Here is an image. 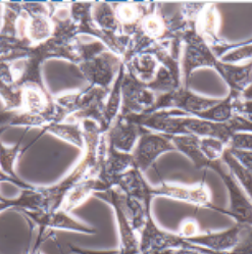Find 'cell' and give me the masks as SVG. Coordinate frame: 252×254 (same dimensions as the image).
Here are the masks:
<instances>
[{
	"label": "cell",
	"mask_w": 252,
	"mask_h": 254,
	"mask_svg": "<svg viewBox=\"0 0 252 254\" xmlns=\"http://www.w3.org/2000/svg\"><path fill=\"white\" fill-rule=\"evenodd\" d=\"M26 214L29 221L33 222L38 227V237L36 238L33 246L34 250H39V246L43 243L47 237L48 229L57 230H67L84 234H93L95 231L91 228L85 226L82 223L76 221L71 217L69 212L59 207L52 211L38 210V211H22Z\"/></svg>",
	"instance_id": "6da1fadb"
},
{
	"label": "cell",
	"mask_w": 252,
	"mask_h": 254,
	"mask_svg": "<svg viewBox=\"0 0 252 254\" xmlns=\"http://www.w3.org/2000/svg\"><path fill=\"white\" fill-rule=\"evenodd\" d=\"M172 149H175V146L170 136L156 134L143 128L136 146L131 151L133 166L140 172L146 171L161 153Z\"/></svg>",
	"instance_id": "7a4b0ae2"
},
{
	"label": "cell",
	"mask_w": 252,
	"mask_h": 254,
	"mask_svg": "<svg viewBox=\"0 0 252 254\" xmlns=\"http://www.w3.org/2000/svg\"><path fill=\"white\" fill-rule=\"evenodd\" d=\"M83 76L90 86H97L110 90V86L116 80V74L120 71L121 61L106 50L98 56L78 64Z\"/></svg>",
	"instance_id": "3957f363"
},
{
	"label": "cell",
	"mask_w": 252,
	"mask_h": 254,
	"mask_svg": "<svg viewBox=\"0 0 252 254\" xmlns=\"http://www.w3.org/2000/svg\"><path fill=\"white\" fill-rule=\"evenodd\" d=\"M95 196L111 203L116 210L121 237V250L119 251V254H140L139 235L133 229L124 211L122 204V191L117 187H112L105 191L95 193Z\"/></svg>",
	"instance_id": "277c9868"
},
{
	"label": "cell",
	"mask_w": 252,
	"mask_h": 254,
	"mask_svg": "<svg viewBox=\"0 0 252 254\" xmlns=\"http://www.w3.org/2000/svg\"><path fill=\"white\" fill-rule=\"evenodd\" d=\"M142 131L143 127L139 125L135 115L118 114L109 130L103 135L117 150L130 153Z\"/></svg>",
	"instance_id": "5b68a950"
},
{
	"label": "cell",
	"mask_w": 252,
	"mask_h": 254,
	"mask_svg": "<svg viewBox=\"0 0 252 254\" xmlns=\"http://www.w3.org/2000/svg\"><path fill=\"white\" fill-rule=\"evenodd\" d=\"M184 245L181 236L159 230L153 223L151 216L139 233L140 254H161Z\"/></svg>",
	"instance_id": "8992f818"
},
{
	"label": "cell",
	"mask_w": 252,
	"mask_h": 254,
	"mask_svg": "<svg viewBox=\"0 0 252 254\" xmlns=\"http://www.w3.org/2000/svg\"><path fill=\"white\" fill-rule=\"evenodd\" d=\"M28 51H15L0 58V97L4 102L5 111L21 110L23 106V89L16 85L11 61L25 58Z\"/></svg>",
	"instance_id": "52a82bcc"
},
{
	"label": "cell",
	"mask_w": 252,
	"mask_h": 254,
	"mask_svg": "<svg viewBox=\"0 0 252 254\" xmlns=\"http://www.w3.org/2000/svg\"><path fill=\"white\" fill-rule=\"evenodd\" d=\"M22 9L27 12V38L32 45L42 43L52 36L50 20V6L46 3H21Z\"/></svg>",
	"instance_id": "ba28073f"
},
{
	"label": "cell",
	"mask_w": 252,
	"mask_h": 254,
	"mask_svg": "<svg viewBox=\"0 0 252 254\" xmlns=\"http://www.w3.org/2000/svg\"><path fill=\"white\" fill-rule=\"evenodd\" d=\"M250 224L238 223L236 227L221 233L199 234L194 237L183 239L185 243L200 246L213 251H229L235 248L243 239V232Z\"/></svg>",
	"instance_id": "9c48e42d"
},
{
	"label": "cell",
	"mask_w": 252,
	"mask_h": 254,
	"mask_svg": "<svg viewBox=\"0 0 252 254\" xmlns=\"http://www.w3.org/2000/svg\"><path fill=\"white\" fill-rule=\"evenodd\" d=\"M149 192L151 196L163 195L173 197L189 203L197 204L199 206L210 205V192L204 183L193 187L163 183L156 188H150Z\"/></svg>",
	"instance_id": "30bf717a"
},
{
	"label": "cell",
	"mask_w": 252,
	"mask_h": 254,
	"mask_svg": "<svg viewBox=\"0 0 252 254\" xmlns=\"http://www.w3.org/2000/svg\"><path fill=\"white\" fill-rule=\"evenodd\" d=\"M107 189L110 188H107L97 176H89L68 190L63 199L60 207L69 212L70 210L81 205L87 198L90 197V195L105 191Z\"/></svg>",
	"instance_id": "8fae6325"
},
{
	"label": "cell",
	"mask_w": 252,
	"mask_h": 254,
	"mask_svg": "<svg viewBox=\"0 0 252 254\" xmlns=\"http://www.w3.org/2000/svg\"><path fill=\"white\" fill-rule=\"evenodd\" d=\"M220 26L219 12L213 4H204L194 23V30L197 35L211 47L224 44L218 38V30Z\"/></svg>",
	"instance_id": "7c38bea8"
},
{
	"label": "cell",
	"mask_w": 252,
	"mask_h": 254,
	"mask_svg": "<svg viewBox=\"0 0 252 254\" xmlns=\"http://www.w3.org/2000/svg\"><path fill=\"white\" fill-rule=\"evenodd\" d=\"M114 187L120 189L129 198L137 199V200L144 203H150V188L146 185L145 181L143 180L141 172L136 168L130 169L128 172L121 176L117 180Z\"/></svg>",
	"instance_id": "4fadbf2b"
},
{
	"label": "cell",
	"mask_w": 252,
	"mask_h": 254,
	"mask_svg": "<svg viewBox=\"0 0 252 254\" xmlns=\"http://www.w3.org/2000/svg\"><path fill=\"white\" fill-rule=\"evenodd\" d=\"M214 67L219 69L221 75L231 86L232 91L234 92H243L251 81L250 65L238 66L233 64H224L218 62Z\"/></svg>",
	"instance_id": "5bb4252c"
},
{
	"label": "cell",
	"mask_w": 252,
	"mask_h": 254,
	"mask_svg": "<svg viewBox=\"0 0 252 254\" xmlns=\"http://www.w3.org/2000/svg\"><path fill=\"white\" fill-rule=\"evenodd\" d=\"M45 131L69 142L79 148L84 147V136L82 124L69 122H52L43 127Z\"/></svg>",
	"instance_id": "9a60e30c"
},
{
	"label": "cell",
	"mask_w": 252,
	"mask_h": 254,
	"mask_svg": "<svg viewBox=\"0 0 252 254\" xmlns=\"http://www.w3.org/2000/svg\"><path fill=\"white\" fill-rule=\"evenodd\" d=\"M21 143H22V140H20L15 145H13V146L8 147V146H5V145L0 141V171L7 177L11 178L15 182L16 186L21 187L22 189H25V188H28L30 185L23 183L22 181L17 179V177L14 174V163L22 149Z\"/></svg>",
	"instance_id": "2e32d148"
},
{
	"label": "cell",
	"mask_w": 252,
	"mask_h": 254,
	"mask_svg": "<svg viewBox=\"0 0 252 254\" xmlns=\"http://www.w3.org/2000/svg\"><path fill=\"white\" fill-rule=\"evenodd\" d=\"M10 125H24V126H42L46 125V121L42 117L32 116L22 110L3 111L0 113V128L8 127Z\"/></svg>",
	"instance_id": "e0dca14e"
},
{
	"label": "cell",
	"mask_w": 252,
	"mask_h": 254,
	"mask_svg": "<svg viewBox=\"0 0 252 254\" xmlns=\"http://www.w3.org/2000/svg\"><path fill=\"white\" fill-rule=\"evenodd\" d=\"M222 160L228 167L229 171L233 175V177L238 180V182L243 185V187L247 190L248 194L251 192V171L246 169L242 163H240L235 157L232 155L228 148L223 153Z\"/></svg>",
	"instance_id": "ac0fdd59"
},
{
	"label": "cell",
	"mask_w": 252,
	"mask_h": 254,
	"mask_svg": "<svg viewBox=\"0 0 252 254\" xmlns=\"http://www.w3.org/2000/svg\"><path fill=\"white\" fill-rule=\"evenodd\" d=\"M32 46L29 40L13 37L0 30V58L15 51H28Z\"/></svg>",
	"instance_id": "d6986e66"
},
{
	"label": "cell",
	"mask_w": 252,
	"mask_h": 254,
	"mask_svg": "<svg viewBox=\"0 0 252 254\" xmlns=\"http://www.w3.org/2000/svg\"><path fill=\"white\" fill-rule=\"evenodd\" d=\"M198 145H199V148L204 156L210 161L221 159L227 148V145L223 141L209 137L198 139Z\"/></svg>",
	"instance_id": "ffe728a7"
},
{
	"label": "cell",
	"mask_w": 252,
	"mask_h": 254,
	"mask_svg": "<svg viewBox=\"0 0 252 254\" xmlns=\"http://www.w3.org/2000/svg\"><path fill=\"white\" fill-rule=\"evenodd\" d=\"M251 57V44L248 43L247 45H240L237 48L232 49L230 52H226L222 56V64H233L238 63L242 60L249 59Z\"/></svg>",
	"instance_id": "44dd1931"
},
{
	"label": "cell",
	"mask_w": 252,
	"mask_h": 254,
	"mask_svg": "<svg viewBox=\"0 0 252 254\" xmlns=\"http://www.w3.org/2000/svg\"><path fill=\"white\" fill-rule=\"evenodd\" d=\"M227 148L236 150L251 149V135L248 133H235L231 136L227 143Z\"/></svg>",
	"instance_id": "7402d4cb"
},
{
	"label": "cell",
	"mask_w": 252,
	"mask_h": 254,
	"mask_svg": "<svg viewBox=\"0 0 252 254\" xmlns=\"http://www.w3.org/2000/svg\"><path fill=\"white\" fill-rule=\"evenodd\" d=\"M178 235L181 236L183 239L194 237L196 235H199V226L193 219L185 220L180 225V232Z\"/></svg>",
	"instance_id": "603a6c76"
},
{
	"label": "cell",
	"mask_w": 252,
	"mask_h": 254,
	"mask_svg": "<svg viewBox=\"0 0 252 254\" xmlns=\"http://www.w3.org/2000/svg\"><path fill=\"white\" fill-rule=\"evenodd\" d=\"M161 254H205V253H203L202 251L198 250L197 248L185 243V245L183 247L171 249V250H168Z\"/></svg>",
	"instance_id": "cb8c5ba5"
},
{
	"label": "cell",
	"mask_w": 252,
	"mask_h": 254,
	"mask_svg": "<svg viewBox=\"0 0 252 254\" xmlns=\"http://www.w3.org/2000/svg\"><path fill=\"white\" fill-rule=\"evenodd\" d=\"M70 251H73L77 254H119V252H96V251H89V250H85V249H81L78 247H70Z\"/></svg>",
	"instance_id": "d4e9b609"
},
{
	"label": "cell",
	"mask_w": 252,
	"mask_h": 254,
	"mask_svg": "<svg viewBox=\"0 0 252 254\" xmlns=\"http://www.w3.org/2000/svg\"><path fill=\"white\" fill-rule=\"evenodd\" d=\"M3 181H6V182H12V183L15 184V182H14V181H13L11 178L7 177L6 175H4L1 171H0V182H3ZM4 199H5V198H2L1 195H0V201L4 200Z\"/></svg>",
	"instance_id": "484cf974"
},
{
	"label": "cell",
	"mask_w": 252,
	"mask_h": 254,
	"mask_svg": "<svg viewBox=\"0 0 252 254\" xmlns=\"http://www.w3.org/2000/svg\"><path fill=\"white\" fill-rule=\"evenodd\" d=\"M7 129H8V127H2V128H0V135H1Z\"/></svg>",
	"instance_id": "4316f807"
},
{
	"label": "cell",
	"mask_w": 252,
	"mask_h": 254,
	"mask_svg": "<svg viewBox=\"0 0 252 254\" xmlns=\"http://www.w3.org/2000/svg\"><path fill=\"white\" fill-rule=\"evenodd\" d=\"M28 254H42L40 251H36V252H34V253H31V252H29Z\"/></svg>",
	"instance_id": "83f0119b"
}]
</instances>
